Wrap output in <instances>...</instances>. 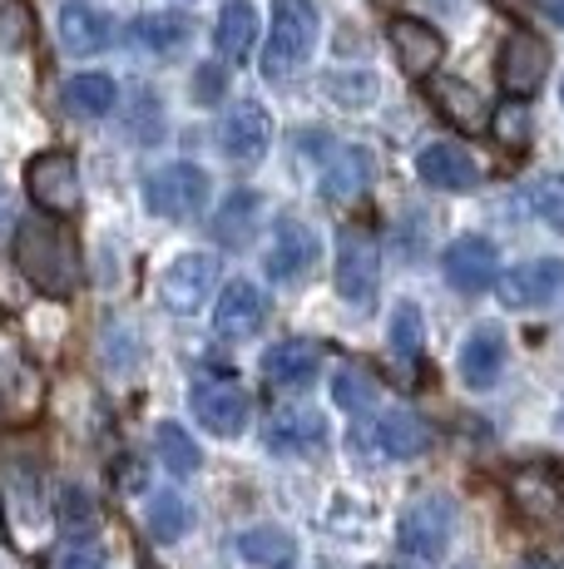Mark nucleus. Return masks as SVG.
Returning a JSON list of instances; mask_svg holds the SVG:
<instances>
[{"instance_id": "f257e3e1", "label": "nucleus", "mask_w": 564, "mask_h": 569, "mask_svg": "<svg viewBox=\"0 0 564 569\" xmlns=\"http://www.w3.org/2000/svg\"><path fill=\"white\" fill-rule=\"evenodd\" d=\"M10 253H16L20 278L36 292H46L56 302L80 292L84 268H80V243H74L70 228L50 223V218H20L16 238H10Z\"/></svg>"}, {"instance_id": "f03ea898", "label": "nucleus", "mask_w": 564, "mask_h": 569, "mask_svg": "<svg viewBox=\"0 0 564 569\" xmlns=\"http://www.w3.org/2000/svg\"><path fill=\"white\" fill-rule=\"evenodd\" d=\"M318 6L312 0H278L273 6V30H268V46H263V74L268 80H288L298 74L302 64L312 60L318 50Z\"/></svg>"}, {"instance_id": "7ed1b4c3", "label": "nucleus", "mask_w": 564, "mask_h": 569, "mask_svg": "<svg viewBox=\"0 0 564 569\" xmlns=\"http://www.w3.org/2000/svg\"><path fill=\"white\" fill-rule=\"evenodd\" d=\"M213 183L209 173L199 169V163L179 159V163H164V169L149 173L144 183V203L154 218H164V223H189V218L203 213V203H209Z\"/></svg>"}, {"instance_id": "20e7f679", "label": "nucleus", "mask_w": 564, "mask_h": 569, "mask_svg": "<svg viewBox=\"0 0 564 569\" xmlns=\"http://www.w3.org/2000/svg\"><path fill=\"white\" fill-rule=\"evenodd\" d=\"M455 535V500L451 496H421L401 510V525H396V540L411 560L421 565H436L446 560V545Z\"/></svg>"}, {"instance_id": "39448f33", "label": "nucleus", "mask_w": 564, "mask_h": 569, "mask_svg": "<svg viewBox=\"0 0 564 569\" xmlns=\"http://www.w3.org/2000/svg\"><path fill=\"white\" fill-rule=\"evenodd\" d=\"M219 272H223V262L213 253H179L164 272H159V298H164L169 312L193 317L213 302V292H219Z\"/></svg>"}, {"instance_id": "423d86ee", "label": "nucleus", "mask_w": 564, "mask_h": 569, "mask_svg": "<svg viewBox=\"0 0 564 569\" xmlns=\"http://www.w3.org/2000/svg\"><path fill=\"white\" fill-rule=\"evenodd\" d=\"M26 193L30 203L40 208V213L50 218H74L80 213V169H74L70 154H60V149H50V154H36L26 169Z\"/></svg>"}, {"instance_id": "0eeeda50", "label": "nucleus", "mask_w": 564, "mask_h": 569, "mask_svg": "<svg viewBox=\"0 0 564 569\" xmlns=\"http://www.w3.org/2000/svg\"><path fill=\"white\" fill-rule=\"evenodd\" d=\"M332 282H338V298L352 312L372 308L376 288H382V253H376V238L346 233L338 243V268H332Z\"/></svg>"}, {"instance_id": "6e6552de", "label": "nucleus", "mask_w": 564, "mask_h": 569, "mask_svg": "<svg viewBox=\"0 0 564 569\" xmlns=\"http://www.w3.org/2000/svg\"><path fill=\"white\" fill-rule=\"evenodd\" d=\"M189 407H193V421H199L209 436H219V441L243 436L248 421H253V401H248L233 381H219V377H199V381H193Z\"/></svg>"}, {"instance_id": "1a4fd4ad", "label": "nucleus", "mask_w": 564, "mask_h": 569, "mask_svg": "<svg viewBox=\"0 0 564 569\" xmlns=\"http://www.w3.org/2000/svg\"><path fill=\"white\" fill-rule=\"evenodd\" d=\"M564 288V262L560 258H530L515 262L510 272H495V292L510 312H530V308H550Z\"/></svg>"}, {"instance_id": "9d476101", "label": "nucleus", "mask_w": 564, "mask_h": 569, "mask_svg": "<svg viewBox=\"0 0 564 569\" xmlns=\"http://www.w3.org/2000/svg\"><path fill=\"white\" fill-rule=\"evenodd\" d=\"M545 74H550V46L535 30H510L501 46V90L510 100H530V94H540Z\"/></svg>"}, {"instance_id": "9b49d317", "label": "nucleus", "mask_w": 564, "mask_h": 569, "mask_svg": "<svg viewBox=\"0 0 564 569\" xmlns=\"http://www.w3.org/2000/svg\"><path fill=\"white\" fill-rule=\"evenodd\" d=\"M268 317H273V308H268V292L258 282H228L213 302V332L228 342H248L268 327Z\"/></svg>"}, {"instance_id": "f8f14e48", "label": "nucleus", "mask_w": 564, "mask_h": 569, "mask_svg": "<svg viewBox=\"0 0 564 569\" xmlns=\"http://www.w3.org/2000/svg\"><path fill=\"white\" fill-rule=\"evenodd\" d=\"M366 446H372L382 461H416V456H426L431 446H436V431H431V421L416 411H386L372 421Z\"/></svg>"}, {"instance_id": "ddd939ff", "label": "nucleus", "mask_w": 564, "mask_h": 569, "mask_svg": "<svg viewBox=\"0 0 564 569\" xmlns=\"http://www.w3.org/2000/svg\"><path fill=\"white\" fill-rule=\"evenodd\" d=\"M322 258V243L302 218H282L273 243H268V258H263V272L273 282H302L312 272V262Z\"/></svg>"}, {"instance_id": "4468645a", "label": "nucleus", "mask_w": 564, "mask_h": 569, "mask_svg": "<svg viewBox=\"0 0 564 569\" xmlns=\"http://www.w3.org/2000/svg\"><path fill=\"white\" fill-rule=\"evenodd\" d=\"M441 272H446V282L455 292H485L495 282V272H501V253H495L491 238L461 233L446 253H441Z\"/></svg>"}, {"instance_id": "2eb2a0df", "label": "nucleus", "mask_w": 564, "mask_h": 569, "mask_svg": "<svg viewBox=\"0 0 564 569\" xmlns=\"http://www.w3.org/2000/svg\"><path fill=\"white\" fill-rule=\"evenodd\" d=\"M273 149V114L258 100H243L223 119V154L233 163H263Z\"/></svg>"}, {"instance_id": "dca6fc26", "label": "nucleus", "mask_w": 564, "mask_h": 569, "mask_svg": "<svg viewBox=\"0 0 564 569\" xmlns=\"http://www.w3.org/2000/svg\"><path fill=\"white\" fill-rule=\"evenodd\" d=\"M426 100L436 104V114L446 119L455 134H485L491 129V104L475 84L455 80V74H441V80L426 84Z\"/></svg>"}, {"instance_id": "f3484780", "label": "nucleus", "mask_w": 564, "mask_h": 569, "mask_svg": "<svg viewBox=\"0 0 564 569\" xmlns=\"http://www.w3.org/2000/svg\"><path fill=\"white\" fill-rule=\"evenodd\" d=\"M372 179H376V159L356 144H338V149H328V159H322V199L338 203V208L362 199V193L372 189Z\"/></svg>"}, {"instance_id": "a211bd4d", "label": "nucleus", "mask_w": 564, "mask_h": 569, "mask_svg": "<svg viewBox=\"0 0 564 569\" xmlns=\"http://www.w3.org/2000/svg\"><path fill=\"white\" fill-rule=\"evenodd\" d=\"M416 173H421V183H431V189H441V193H471L475 183H481V163H475V154L465 144H455V139L421 149Z\"/></svg>"}, {"instance_id": "6ab92c4d", "label": "nucleus", "mask_w": 564, "mask_h": 569, "mask_svg": "<svg viewBox=\"0 0 564 569\" xmlns=\"http://www.w3.org/2000/svg\"><path fill=\"white\" fill-rule=\"evenodd\" d=\"M386 36H392V50L411 80H431V74H436L441 54H446V40H441L436 26H426V20H416V16H396Z\"/></svg>"}, {"instance_id": "aec40b11", "label": "nucleus", "mask_w": 564, "mask_h": 569, "mask_svg": "<svg viewBox=\"0 0 564 569\" xmlns=\"http://www.w3.org/2000/svg\"><path fill=\"white\" fill-rule=\"evenodd\" d=\"M505 357H510V347H505L501 327L495 322L471 327V337H465V347H461V381L471 391H491L505 371Z\"/></svg>"}, {"instance_id": "412c9836", "label": "nucleus", "mask_w": 564, "mask_h": 569, "mask_svg": "<svg viewBox=\"0 0 564 569\" xmlns=\"http://www.w3.org/2000/svg\"><path fill=\"white\" fill-rule=\"evenodd\" d=\"M56 36L64 54H100L114 40V26L104 10L84 6V0H64L56 16Z\"/></svg>"}, {"instance_id": "4be33fe9", "label": "nucleus", "mask_w": 564, "mask_h": 569, "mask_svg": "<svg viewBox=\"0 0 564 569\" xmlns=\"http://www.w3.org/2000/svg\"><path fill=\"white\" fill-rule=\"evenodd\" d=\"M322 371V347L302 342V337H288V342H273L263 352V377L273 387H308Z\"/></svg>"}, {"instance_id": "5701e85b", "label": "nucleus", "mask_w": 564, "mask_h": 569, "mask_svg": "<svg viewBox=\"0 0 564 569\" xmlns=\"http://www.w3.org/2000/svg\"><path fill=\"white\" fill-rule=\"evenodd\" d=\"M238 555L253 569H298L302 545H298V535L282 530V525H248V530L238 535Z\"/></svg>"}, {"instance_id": "b1692460", "label": "nucleus", "mask_w": 564, "mask_h": 569, "mask_svg": "<svg viewBox=\"0 0 564 569\" xmlns=\"http://www.w3.org/2000/svg\"><path fill=\"white\" fill-rule=\"evenodd\" d=\"M268 446L278 456H318L328 446V421L318 411H278L268 421Z\"/></svg>"}, {"instance_id": "393cba45", "label": "nucleus", "mask_w": 564, "mask_h": 569, "mask_svg": "<svg viewBox=\"0 0 564 569\" xmlns=\"http://www.w3.org/2000/svg\"><path fill=\"white\" fill-rule=\"evenodd\" d=\"M114 100H119V84L100 70L70 74V80L60 84V104H64V114H74V119H104L114 109Z\"/></svg>"}, {"instance_id": "a878e982", "label": "nucleus", "mask_w": 564, "mask_h": 569, "mask_svg": "<svg viewBox=\"0 0 564 569\" xmlns=\"http://www.w3.org/2000/svg\"><path fill=\"white\" fill-rule=\"evenodd\" d=\"M258 46V10L248 0H233V6L219 10V26H213V50L223 54L228 64H243Z\"/></svg>"}, {"instance_id": "bb28decb", "label": "nucleus", "mask_w": 564, "mask_h": 569, "mask_svg": "<svg viewBox=\"0 0 564 569\" xmlns=\"http://www.w3.org/2000/svg\"><path fill=\"white\" fill-rule=\"evenodd\" d=\"M258 213H263V199H258V193H248V189L228 193L219 203V213H213V238H219L223 248H243L258 228Z\"/></svg>"}, {"instance_id": "cd10ccee", "label": "nucleus", "mask_w": 564, "mask_h": 569, "mask_svg": "<svg viewBox=\"0 0 564 569\" xmlns=\"http://www.w3.org/2000/svg\"><path fill=\"white\" fill-rule=\"evenodd\" d=\"M189 36H193V26H189V16H179V10L139 16L134 30H129V40H134V46H144L154 54H179L183 46H189Z\"/></svg>"}, {"instance_id": "c85d7f7f", "label": "nucleus", "mask_w": 564, "mask_h": 569, "mask_svg": "<svg viewBox=\"0 0 564 569\" xmlns=\"http://www.w3.org/2000/svg\"><path fill=\"white\" fill-rule=\"evenodd\" d=\"M56 520H60V530L70 535V540H94V535H100V525H104L100 500H94L84 486H64V490H60Z\"/></svg>"}, {"instance_id": "c756f323", "label": "nucleus", "mask_w": 564, "mask_h": 569, "mask_svg": "<svg viewBox=\"0 0 564 569\" xmlns=\"http://www.w3.org/2000/svg\"><path fill=\"white\" fill-rule=\"evenodd\" d=\"M144 525H149V535H154L159 545H173V540H183V535L193 530V506L183 496H173V490H159V496H149Z\"/></svg>"}, {"instance_id": "7c9ffc66", "label": "nucleus", "mask_w": 564, "mask_h": 569, "mask_svg": "<svg viewBox=\"0 0 564 569\" xmlns=\"http://www.w3.org/2000/svg\"><path fill=\"white\" fill-rule=\"evenodd\" d=\"M154 451H159V461H164V470H173V476H199L203 470L199 441H193L179 421H159L154 426Z\"/></svg>"}, {"instance_id": "2f4dec72", "label": "nucleus", "mask_w": 564, "mask_h": 569, "mask_svg": "<svg viewBox=\"0 0 564 569\" xmlns=\"http://www.w3.org/2000/svg\"><path fill=\"white\" fill-rule=\"evenodd\" d=\"M328 391H332V401H338V411L362 416V411L376 407V377L366 367H356V362H342L338 371H332Z\"/></svg>"}, {"instance_id": "473e14b6", "label": "nucleus", "mask_w": 564, "mask_h": 569, "mask_svg": "<svg viewBox=\"0 0 564 569\" xmlns=\"http://www.w3.org/2000/svg\"><path fill=\"white\" fill-rule=\"evenodd\" d=\"M322 94L342 109H366L382 94V80L372 70H332V74H322Z\"/></svg>"}, {"instance_id": "72a5a7b5", "label": "nucleus", "mask_w": 564, "mask_h": 569, "mask_svg": "<svg viewBox=\"0 0 564 569\" xmlns=\"http://www.w3.org/2000/svg\"><path fill=\"white\" fill-rule=\"evenodd\" d=\"M525 208L545 228L564 233V173H540V179H530L525 183Z\"/></svg>"}, {"instance_id": "f704fd0d", "label": "nucleus", "mask_w": 564, "mask_h": 569, "mask_svg": "<svg viewBox=\"0 0 564 569\" xmlns=\"http://www.w3.org/2000/svg\"><path fill=\"white\" fill-rule=\"evenodd\" d=\"M392 352L396 357H406V362H416L421 357V347H426V317H421L416 302H396V312H392Z\"/></svg>"}, {"instance_id": "c9c22d12", "label": "nucleus", "mask_w": 564, "mask_h": 569, "mask_svg": "<svg viewBox=\"0 0 564 569\" xmlns=\"http://www.w3.org/2000/svg\"><path fill=\"white\" fill-rule=\"evenodd\" d=\"M495 139L505 149H525L530 144V109L525 100H510L505 109H495Z\"/></svg>"}, {"instance_id": "e433bc0d", "label": "nucleus", "mask_w": 564, "mask_h": 569, "mask_svg": "<svg viewBox=\"0 0 564 569\" xmlns=\"http://www.w3.org/2000/svg\"><path fill=\"white\" fill-rule=\"evenodd\" d=\"M40 569H104V555L90 550L84 540H74V545H64V550L46 555V565H40Z\"/></svg>"}, {"instance_id": "4c0bfd02", "label": "nucleus", "mask_w": 564, "mask_h": 569, "mask_svg": "<svg viewBox=\"0 0 564 569\" xmlns=\"http://www.w3.org/2000/svg\"><path fill=\"white\" fill-rule=\"evenodd\" d=\"M223 70H219V64H203V70H199V80H193V100H199V104H219L223 100Z\"/></svg>"}, {"instance_id": "58836bf2", "label": "nucleus", "mask_w": 564, "mask_h": 569, "mask_svg": "<svg viewBox=\"0 0 564 569\" xmlns=\"http://www.w3.org/2000/svg\"><path fill=\"white\" fill-rule=\"evenodd\" d=\"M16 228V189H10V179L0 173V233H10Z\"/></svg>"}, {"instance_id": "ea45409f", "label": "nucleus", "mask_w": 564, "mask_h": 569, "mask_svg": "<svg viewBox=\"0 0 564 569\" xmlns=\"http://www.w3.org/2000/svg\"><path fill=\"white\" fill-rule=\"evenodd\" d=\"M495 10H505V16L525 20V16H530V10H535V0H495Z\"/></svg>"}, {"instance_id": "a19ab883", "label": "nucleus", "mask_w": 564, "mask_h": 569, "mask_svg": "<svg viewBox=\"0 0 564 569\" xmlns=\"http://www.w3.org/2000/svg\"><path fill=\"white\" fill-rule=\"evenodd\" d=\"M545 10H550V16H555L560 26H564V0H545Z\"/></svg>"}, {"instance_id": "79ce46f5", "label": "nucleus", "mask_w": 564, "mask_h": 569, "mask_svg": "<svg viewBox=\"0 0 564 569\" xmlns=\"http://www.w3.org/2000/svg\"><path fill=\"white\" fill-rule=\"evenodd\" d=\"M520 569H564V565H550V560H530V565H520Z\"/></svg>"}, {"instance_id": "37998d69", "label": "nucleus", "mask_w": 564, "mask_h": 569, "mask_svg": "<svg viewBox=\"0 0 564 569\" xmlns=\"http://www.w3.org/2000/svg\"><path fill=\"white\" fill-rule=\"evenodd\" d=\"M139 569H164V565H154V560H139Z\"/></svg>"}, {"instance_id": "c03bdc74", "label": "nucleus", "mask_w": 564, "mask_h": 569, "mask_svg": "<svg viewBox=\"0 0 564 569\" xmlns=\"http://www.w3.org/2000/svg\"><path fill=\"white\" fill-rule=\"evenodd\" d=\"M376 6H386V10H396V6H401V0H376Z\"/></svg>"}, {"instance_id": "a18cd8bd", "label": "nucleus", "mask_w": 564, "mask_h": 569, "mask_svg": "<svg viewBox=\"0 0 564 569\" xmlns=\"http://www.w3.org/2000/svg\"><path fill=\"white\" fill-rule=\"evenodd\" d=\"M555 421H560V431H564V401H560V416H555Z\"/></svg>"}, {"instance_id": "49530a36", "label": "nucleus", "mask_w": 564, "mask_h": 569, "mask_svg": "<svg viewBox=\"0 0 564 569\" xmlns=\"http://www.w3.org/2000/svg\"><path fill=\"white\" fill-rule=\"evenodd\" d=\"M555 480H560V490H564V466H560V470H555Z\"/></svg>"}, {"instance_id": "de8ad7c7", "label": "nucleus", "mask_w": 564, "mask_h": 569, "mask_svg": "<svg viewBox=\"0 0 564 569\" xmlns=\"http://www.w3.org/2000/svg\"><path fill=\"white\" fill-rule=\"evenodd\" d=\"M560 100H564V90H560Z\"/></svg>"}, {"instance_id": "09e8293b", "label": "nucleus", "mask_w": 564, "mask_h": 569, "mask_svg": "<svg viewBox=\"0 0 564 569\" xmlns=\"http://www.w3.org/2000/svg\"><path fill=\"white\" fill-rule=\"evenodd\" d=\"M396 569H401V565H396Z\"/></svg>"}]
</instances>
